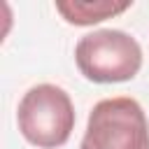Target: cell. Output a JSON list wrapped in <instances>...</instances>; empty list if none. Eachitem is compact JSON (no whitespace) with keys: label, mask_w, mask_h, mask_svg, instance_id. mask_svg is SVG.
Listing matches in <instances>:
<instances>
[{"label":"cell","mask_w":149,"mask_h":149,"mask_svg":"<svg viewBox=\"0 0 149 149\" xmlns=\"http://www.w3.org/2000/svg\"><path fill=\"white\" fill-rule=\"evenodd\" d=\"M79 72L95 84H119L133 79L142 68L140 42L116 28H102L79 37L74 47Z\"/></svg>","instance_id":"7a4b0ae2"},{"label":"cell","mask_w":149,"mask_h":149,"mask_svg":"<svg viewBox=\"0 0 149 149\" xmlns=\"http://www.w3.org/2000/svg\"><path fill=\"white\" fill-rule=\"evenodd\" d=\"M130 5L128 0H58L56 12L72 26H93L126 12Z\"/></svg>","instance_id":"277c9868"},{"label":"cell","mask_w":149,"mask_h":149,"mask_svg":"<svg viewBox=\"0 0 149 149\" xmlns=\"http://www.w3.org/2000/svg\"><path fill=\"white\" fill-rule=\"evenodd\" d=\"M79 149H149V123L142 105L130 95L95 102Z\"/></svg>","instance_id":"3957f363"},{"label":"cell","mask_w":149,"mask_h":149,"mask_svg":"<svg viewBox=\"0 0 149 149\" xmlns=\"http://www.w3.org/2000/svg\"><path fill=\"white\" fill-rule=\"evenodd\" d=\"M74 105L65 88L56 84H37L19 100L16 123L26 142L33 147H63L74 130Z\"/></svg>","instance_id":"6da1fadb"}]
</instances>
